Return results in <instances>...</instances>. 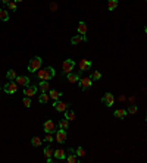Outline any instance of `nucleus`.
Listing matches in <instances>:
<instances>
[{
  "mask_svg": "<svg viewBox=\"0 0 147 163\" xmlns=\"http://www.w3.org/2000/svg\"><path fill=\"white\" fill-rule=\"evenodd\" d=\"M38 102H40V103H43V104L49 102V94H47V93H41V96L38 97Z\"/></svg>",
  "mask_w": 147,
  "mask_h": 163,
  "instance_id": "nucleus-26",
  "label": "nucleus"
},
{
  "mask_svg": "<svg viewBox=\"0 0 147 163\" xmlns=\"http://www.w3.org/2000/svg\"><path fill=\"white\" fill-rule=\"evenodd\" d=\"M44 131L46 132H50V134H53V132H56L58 129H56V125H55V122L53 121H46L44 122Z\"/></svg>",
  "mask_w": 147,
  "mask_h": 163,
  "instance_id": "nucleus-8",
  "label": "nucleus"
},
{
  "mask_svg": "<svg viewBox=\"0 0 147 163\" xmlns=\"http://www.w3.org/2000/svg\"><path fill=\"white\" fill-rule=\"evenodd\" d=\"M0 90H2V85H0Z\"/></svg>",
  "mask_w": 147,
  "mask_h": 163,
  "instance_id": "nucleus-39",
  "label": "nucleus"
},
{
  "mask_svg": "<svg viewBox=\"0 0 147 163\" xmlns=\"http://www.w3.org/2000/svg\"><path fill=\"white\" fill-rule=\"evenodd\" d=\"M75 154H77L78 157H84V156H85V150H84L83 147H78L77 151H75Z\"/></svg>",
  "mask_w": 147,
  "mask_h": 163,
  "instance_id": "nucleus-31",
  "label": "nucleus"
},
{
  "mask_svg": "<svg viewBox=\"0 0 147 163\" xmlns=\"http://www.w3.org/2000/svg\"><path fill=\"white\" fill-rule=\"evenodd\" d=\"M53 106H55V109H56L58 112H63V113H65V110L68 109V106H69V104H66V103H63V102H59V100H56Z\"/></svg>",
  "mask_w": 147,
  "mask_h": 163,
  "instance_id": "nucleus-12",
  "label": "nucleus"
},
{
  "mask_svg": "<svg viewBox=\"0 0 147 163\" xmlns=\"http://www.w3.org/2000/svg\"><path fill=\"white\" fill-rule=\"evenodd\" d=\"M84 41H87V37L83 35V34H80V35H74V37L71 38V43H72V44H80V43H84Z\"/></svg>",
  "mask_w": 147,
  "mask_h": 163,
  "instance_id": "nucleus-13",
  "label": "nucleus"
},
{
  "mask_svg": "<svg viewBox=\"0 0 147 163\" xmlns=\"http://www.w3.org/2000/svg\"><path fill=\"white\" fill-rule=\"evenodd\" d=\"M55 75H56V72H55V68H52V66L44 68V69H40L38 74H37V77H38L41 81H50Z\"/></svg>",
  "mask_w": 147,
  "mask_h": 163,
  "instance_id": "nucleus-1",
  "label": "nucleus"
},
{
  "mask_svg": "<svg viewBox=\"0 0 147 163\" xmlns=\"http://www.w3.org/2000/svg\"><path fill=\"white\" fill-rule=\"evenodd\" d=\"M50 97L56 102V100H59V99H60V93H59L58 90H50Z\"/></svg>",
  "mask_w": 147,
  "mask_h": 163,
  "instance_id": "nucleus-22",
  "label": "nucleus"
},
{
  "mask_svg": "<svg viewBox=\"0 0 147 163\" xmlns=\"http://www.w3.org/2000/svg\"><path fill=\"white\" fill-rule=\"evenodd\" d=\"M53 153H55V150H53L50 146L44 148V156H46V157H52V156H53Z\"/></svg>",
  "mask_w": 147,
  "mask_h": 163,
  "instance_id": "nucleus-27",
  "label": "nucleus"
},
{
  "mask_svg": "<svg viewBox=\"0 0 147 163\" xmlns=\"http://www.w3.org/2000/svg\"><path fill=\"white\" fill-rule=\"evenodd\" d=\"M44 141H47V143H52V141H53V135H52L50 132H47V135H46V138H44Z\"/></svg>",
  "mask_w": 147,
  "mask_h": 163,
  "instance_id": "nucleus-34",
  "label": "nucleus"
},
{
  "mask_svg": "<svg viewBox=\"0 0 147 163\" xmlns=\"http://www.w3.org/2000/svg\"><path fill=\"white\" fill-rule=\"evenodd\" d=\"M0 19H2V21H8V19H9V13H8V10L0 9Z\"/></svg>",
  "mask_w": 147,
  "mask_h": 163,
  "instance_id": "nucleus-28",
  "label": "nucleus"
},
{
  "mask_svg": "<svg viewBox=\"0 0 147 163\" xmlns=\"http://www.w3.org/2000/svg\"><path fill=\"white\" fill-rule=\"evenodd\" d=\"M38 87H40L41 93H47L49 88H50V84H49L47 81H41V82H38Z\"/></svg>",
  "mask_w": 147,
  "mask_h": 163,
  "instance_id": "nucleus-18",
  "label": "nucleus"
},
{
  "mask_svg": "<svg viewBox=\"0 0 147 163\" xmlns=\"http://www.w3.org/2000/svg\"><path fill=\"white\" fill-rule=\"evenodd\" d=\"M8 9L16 10V2H13V0H12V2H9V3H8Z\"/></svg>",
  "mask_w": 147,
  "mask_h": 163,
  "instance_id": "nucleus-33",
  "label": "nucleus"
},
{
  "mask_svg": "<svg viewBox=\"0 0 147 163\" xmlns=\"http://www.w3.org/2000/svg\"><path fill=\"white\" fill-rule=\"evenodd\" d=\"M16 84H18V85H22V87H27V85L30 84V78L24 77V75L16 77Z\"/></svg>",
  "mask_w": 147,
  "mask_h": 163,
  "instance_id": "nucleus-14",
  "label": "nucleus"
},
{
  "mask_svg": "<svg viewBox=\"0 0 147 163\" xmlns=\"http://www.w3.org/2000/svg\"><path fill=\"white\" fill-rule=\"evenodd\" d=\"M65 119H68L69 122L74 121V119H75V113H74L72 110H68V109H66V110H65Z\"/></svg>",
  "mask_w": 147,
  "mask_h": 163,
  "instance_id": "nucleus-20",
  "label": "nucleus"
},
{
  "mask_svg": "<svg viewBox=\"0 0 147 163\" xmlns=\"http://www.w3.org/2000/svg\"><path fill=\"white\" fill-rule=\"evenodd\" d=\"M3 90L8 93V94H15V93L18 91V84H15V82H8V84L3 87Z\"/></svg>",
  "mask_w": 147,
  "mask_h": 163,
  "instance_id": "nucleus-7",
  "label": "nucleus"
},
{
  "mask_svg": "<svg viewBox=\"0 0 147 163\" xmlns=\"http://www.w3.org/2000/svg\"><path fill=\"white\" fill-rule=\"evenodd\" d=\"M81 74V72H80ZM80 74H74V72H71V74H68L66 75V78H68V81L71 82V84H78V81H80Z\"/></svg>",
  "mask_w": 147,
  "mask_h": 163,
  "instance_id": "nucleus-11",
  "label": "nucleus"
},
{
  "mask_svg": "<svg viewBox=\"0 0 147 163\" xmlns=\"http://www.w3.org/2000/svg\"><path fill=\"white\" fill-rule=\"evenodd\" d=\"M87 24H85V22L84 21H80L78 22V34H83V35H85L87 34Z\"/></svg>",
  "mask_w": 147,
  "mask_h": 163,
  "instance_id": "nucleus-15",
  "label": "nucleus"
},
{
  "mask_svg": "<svg viewBox=\"0 0 147 163\" xmlns=\"http://www.w3.org/2000/svg\"><path fill=\"white\" fill-rule=\"evenodd\" d=\"M144 31H146V34H147V25H146V30H144Z\"/></svg>",
  "mask_w": 147,
  "mask_h": 163,
  "instance_id": "nucleus-37",
  "label": "nucleus"
},
{
  "mask_svg": "<svg viewBox=\"0 0 147 163\" xmlns=\"http://www.w3.org/2000/svg\"><path fill=\"white\" fill-rule=\"evenodd\" d=\"M41 143H43V141H41L40 137H33V140H31V144H33L34 147H40Z\"/></svg>",
  "mask_w": 147,
  "mask_h": 163,
  "instance_id": "nucleus-23",
  "label": "nucleus"
},
{
  "mask_svg": "<svg viewBox=\"0 0 147 163\" xmlns=\"http://www.w3.org/2000/svg\"><path fill=\"white\" fill-rule=\"evenodd\" d=\"M102 78V74L99 72V71H94L93 74H91V79L93 81H97V79H100Z\"/></svg>",
  "mask_w": 147,
  "mask_h": 163,
  "instance_id": "nucleus-29",
  "label": "nucleus"
},
{
  "mask_svg": "<svg viewBox=\"0 0 147 163\" xmlns=\"http://www.w3.org/2000/svg\"><path fill=\"white\" fill-rule=\"evenodd\" d=\"M66 160L69 162V163H78L80 160H78V157H77V154L74 153V150H71V154L66 157Z\"/></svg>",
  "mask_w": 147,
  "mask_h": 163,
  "instance_id": "nucleus-19",
  "label": "nucleus"
},
{
  "mask_svg": "<svg viewBox=\"0 0 147 163\" xmlns=\"http://www.w3.org/2000/svg\"><path fill=\"white\" fill-rule=\"evenodd\" d=\"M118 0H109V3H107V9L109 10H115L116 8H118Z\"/></svg>",
  "mask_w": 147,
  "mask_h": 163,
  "instance_id": "nucleus-21",
  "label": "nucleus"
},
{
  "mask_svg": "<svg viewBox=\"0 0 147 163\" xmlns=\"http://www.w3.org/2000/svg\"><path fill=\"white\" fill-rule=\"evenodd\" d=\"M24 106H25V107H31V97H28V96H25V97H24Z\"/></svg>",
  "mask_w": 147,
  "mask_h": 163,
  "instance_id": "nucleus-30",
  "label": "nucleus"
},
{
  "mask_svg": "<svg viewBox=\"0 0 147 163\" xmlns=\"http://www.w3.org/2000/svg\"><path fill=\"white\" fill-rule=\"evenodd\" d=\"M56 141L58 143H60V144H63L65 141H66V131L65 129H58L56 131Z\"/></svg>",
  "mask_w": 147,
  "mask_h": 163,
  "instance_id": "nucleus-9",
  "label": "nucleus"
},
{
  "mask_svg": "<svg viewBox=\"0 0 147 163\" xmlns=\"http://www.w3.org/2000/svg\"><path fill=\"white\" fill-rule=\"evenodd\" d=\"M41 65H43V59L38 57V56H35L28 63V71L31 74H34V72H37V71H40V69H41Z\"/></svg>",
  "mask_w": 147,
  "mask_h": 163,
  "instance_id": "nucleus-2",
  "label": "nucleus"
},
{
  "mask_svg": "<svg viewBox=\"0 0 147 163\" xmlns=\"http://www.w3.org/2000/svg\"><path fill=\"white\" fill-rule=\"evenodd\" d=\"M74 68H75V62H74L72 59H65L63 60V63H62V71H63V74H71L72 71H74Z\"/></svg>",
  "mask_w": 147,
  "mask_h": 163,
  "instance_id": "nucleus-3",
  "label": "nucleus"
},
{
  "mask_svg": "<svg viewBox=\"0 0 147 163\" xmlns=\"http://www.w3.org/2000/svg\"><path fill=\"white\" fill-rule=\"evenodd\" d=\"M78 65H80V72H84V71H88L93 63H91V60H88V59H81Z\"/></svg>",
  "mask_w": 147,
  "mask_h": 163,
  "instance_id": "nucleus-6",
  "label": "nucleus"
},
{
  "mask_svg": "<svg viewBox=\"0 0 147 163\" xmlns=\"http://www.w3.org/2000/svg\"><path fill=\"white\" fill-rule=\"evenodd\" d=\"M6 77H8V79H10V81H13V79H16V71H13V69H10V71H8V74H6Z\"/></svg>",
  "mask_w": 147,
  "mask_h": 163,
  "instance_id": "nucleus-25",
  "label": "nucleus"
},
{
  "mask_svg": "<svg viewBox=\"0 0 147 163\" xmlns=\"http://www.w3.org/2000/svg\"><path fill=\"white\" fill-rule=\"evenodd\" d=\"M127 112H128V113H132V115H134V113H137V112H138V107L132 104V106H130V107H128V110H127Z\"/></svg>",
  "mask_w": 147,
  "mask_h": 163,
  "instance_id": "nucleus-32",
  "label": "nucleus"
},
{
  "mask_svg": "<svg viewBox=\"0 0 147 163\" xmlns=\"http://www.w3.org/2000/svg\"><path fill=\"white\" fill-rule=\"evenodd\" d=\"M15 2H16V3H21V2H24V0H15Z\"/></svg>",
  "mask_w": 147,
  "mask_h": 163,
  "instance_id": "nucleus-36",
  "label": "nucleus"
},
{
  "mask_svg": "<svg viewBox=\"0 0 147 163\" xmlns=\"http://www.w3.org/2000/svg\"><path fill=\"white\" fill-rule=\"evenodd\" d=\"M53 156H55V159H58V160H63V159H66V154H65V151H63L62 148H58V150H55Z\"/></svg>",
  "mask_w": 147,
  "mask_h": 163,
  "instance_id": "nucleus-16",
  "label": "nucleus"
},
{
  "mask_svg": "<svg viewBox=\"0 0 147 163\" xmlns=\"http://www.w3.org/2000/svg\"><path fill=\"white\" fill-rule=\"evenodd\" d=\"M127 110H124V109H118V110H115L113 112V115L116 116V118H119V119H125V116H127Z\"/></svg>",
  "mask_w": 147,
  "mask_h": 163,
  "instance_id": "nucleus-17",
  "label": "nucleus"
},
{
  "mask_svg": "<svg viewBox=\"0 0 147 163\" xmlns=\"http://www.w3.org/2000/svg\"><path fill=\"white\" fill-rule=\"evenodd\" d=\"M59 128L66 131V129L69 128V121H68V119H62V121L59 122Z\"/></svg>",
  "mask_w": 147,
  "mask_h": 163,
  "instance_id": "nucleus-24",
  "label": "nucleus"
},
{
  "mask_svg": "<svg viewBox=\"0 0 147 163\" xmlns=\"http://www.w3.org/2000/svg\"><path fill=\"white\" fill-rule=\"evenodd\" d=\"M78 85H80V88L81 90H88L91 85H93V79H91V77H85V78H80V81H78Z\"/></svg>",
  "mask_w": 147,
  "mask_h": 163,
  "instance_id": "nucleus-4",
  "label": "nucleus"
},
{
  "mask_svg": "<svg viewBox=\"0 0 147 163\" xmlns=\"http://www.w3.org/2000/svg\"><path fill=\"white\" fill-rule=\"evenodd\" d=\"M0 2H2V3H5V5H8L9 2H12V0H0Z\"/></svg>",
  "mask_w": 147,
  "mask_h": 163,
  "instance_id": "nucleus-35",
  "label": "nucleus"
},
{
  "mask_svg": "<svg viewBox=\"0 0 147 163\" xmlns=\"http://www.w3.org/2000/svg\"><path fill=\"white\" fill-rule=\"evenodd\" d=\"M102 102H103L105 106L110 107V106H113V103H115V97H113L112 93H106V94L102 97Z\"/></svg>",
  "mask_w": 147,
  "mask_h": 163,
  "instance_id": "nucleus-5",
  "label": "nucleus"
},
{
  "mask_svg": "<svg viewBox=\"0 0 147 163\" xmlns=\"http://www.w3.org/2000/svg\"><path fill=\"white\" fill-rule=\"evenodd\" d=\"M35 91H37V87L35 85H27V87H24V94L28 96V97H33L35 94Z\"/></svg>",
  "mask_w": 147,
  "mask_h": 163,
  "instance_id": "nucleus-10",
  "label": "nucleus"
},
{
  "mask_svg": "<svg viewBox=\"0 0 147 163\" xmlns=\"http://www.w3.org/2000/svg\"><path fill=\"white\" fill-rule=\"evenodd\" d=\"M146 121H147V113H146Z\"/></svg>",
  "mask_w": 147,
  "mask_h": 163,
  "instance_id": "nucleus-38",
  "label": "nucleus"
}]
</instances>
